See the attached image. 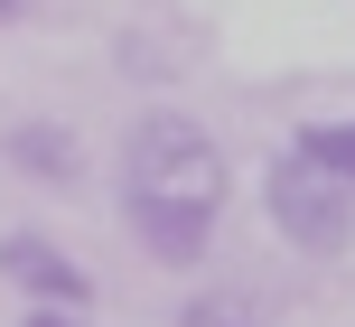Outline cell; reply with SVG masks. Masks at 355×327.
Returning a JSON list of instances; mask_svg holds the SVG:
<instances>
[{
	"label": "cell",
	"instance_id": "1",
	"mask_svg": "<svg viewBox=\"0 0 355 327\" xmlns=\"http://www.w3.org/2000/svg\"><path fill=\"white\" fill-rule=\"evenodd\" d=\"M122 197H150V206H196V215H225L234 197V168H225V141H215L196 112L178 103H150L141 122L122 131Z\"/></svg>",
	"mask_w": 355,
	"mask_h": 327
},
{
	"label": "cell",
	"instance_id": "2",
	"mask_svg": "<svg viewBox=\"0 0 355 327\" xmlns=\"http://www.w3.org/2000/svg\"><path fill=\"white\" fill-rule=\"evenodd\" d=\"M262 215H271V234H281L290 253L337 262L346 243H355V187L327 178V168H309L300 150H281V159L262 168Z\"/></svg>",
	"mask_w": 355,
	"mask_h": 327
},
{
	"label": "cell",
	"instance_id": "3",
	"mask_svg": "<svg viewBox=\"0 0 355 327\" xmlns=\"http://www.w3.org/2000/svg\"><path fill=\"white\" fill-rule=\"evenodd\" d=\"M0 281H10L19 299H47V309H94V272L56 234H37V224L0 234Z\"/></svg>",
	"mask_w": 355,
	"mask_h": 327
},
{
	"label": "cell",
	"instance_id": "4",
	"mask_svg": "<svg viewBox=\"0 0 355 327\" xmlns=\"http://www.w3.org/2000/svg\"><path fill=\"white\" fill-rule=\"evenodd\" d=\"M122 234L141 243L159 272H196V262L215 253V215H196V206H150V197H122Z\"/></svg>",
	"mask_w": 355,
	"mask_h": 327
},
{
	"label": "cell",
	"instance_id": "5",
	"mask_svg": "<svg viewBox=\"0 0 355 327\" xmlns=\"http://www.w3.org/2000/svg\"><path fill=\"white\" fill-rule=\"evenodd\" d=\"M0 159H10L19 178H37V187H75V178H85V150H75L66 122H10Z\"/></svg>",
	"mask_w": 355,
	"mask_h": 327
},
{
	"label": "cell",
	"instance_id": "6",
	"mask_svg": "<svg viewBox=\"0 0 355 327\" xmlns=\"http://www.w3.org/2000/svg\"><path fill=\"white\" fill-rule=\"evenodd\" d=\"M290 150H300L309 168H327V178L355 187V112H327V122H300L290 131Z\"/></svg>",
	"mask_w": 355,
	"mask_h": 327
},
{
	"label": "cell",
	"instance_id": "7",
	"mask_svg": "<svg viewBox=\"0 0 355 327\" xmlns=\"http://www.w3.org/2000/svg\"><path fill=\"white\" fill-rule=\"evenodd\" d=\"M178 327H262V318H252V299H234V290H196L187 309H178Z\"/></svg>",
	"mask_w": 355,
	"mask_h": 327
},
{
	"label": "cell",
	"instance_id": "8",
	"mask_svg": "<svg viewBox=\"0 0 355 327\" xmlns=\"http://www.w3.org/2000/svg\"><path fill=\"white\" fill-rule=\"evenodd\" d=\"M19 327H94V309H47V299H28Z\"/></svg>",
	"mask_w": 355,
	"mask_h": 327
},
{
	"label": "cell",
	"instance_id": "9",
	"mask_svg": "<svg viewBox=\"0 0 355 327\" xmlns=\"http://www.w3.org/2000/svg\"><path fill=\"white\" fill-rule=\"evenodd\" d=\"M10 19H28V0H0V28H10Z\"/></svg>",
	"mask_w": 355,
	"mask_h": 327
}]
</instances>
